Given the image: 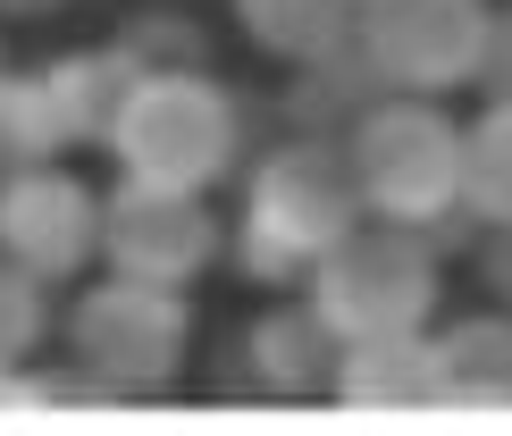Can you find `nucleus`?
Returning a JSON list of instances; mask_svg holds the SVG:
<instances>
[{
    "instance_id": "obj_2",
    "label": "nucleus",
    "mask_w": 512,
    "mask_h": 436,
    "mask_svg": "<svg viewBox=\"0 0 512 436\" xmlns=\"http://www.w3.org/2000/svg\"><path fill=\"white\" fill-rule=\"evenodd\" d=\"M194 344V311L185 286H152V277H101L76 294L68 311V369L84 386V403H143L168 395Z\"/></svg>"
},
{
    "instance_id": "obj_21",
    "label": "nucleus",
    "mask_w": 512,
    "mask_h": 436,
    "mask_svg": "<svg viewBox=\"0 0 512 436\" xmlns=\"http://www.w3.org/2000/svg\"><path fill=\"white\" fill-rule=\"evenodd\" d=\"M0 76H9V51H0Z\"/></svg>"
},
{
    "instance_id": "obj_18",
    "label": "nucleus",
    "mask_w": 512,
    "mask_h": 436,
    "mask_svg": "<svg viewBox=\"0 0 512 436\" xmlns=\"http://www.w3.org/2000/svg\"><path fill=\"white\" fill-rule=\"evenodd\" d=\"M471 260H479L487 302H504V311H512V227H487L479 244H471Z\"/></svg>"
},
{
    "instance_id": "obj_11",
    "label": "nucleus",
    "mask_w": 512,
    "mask_h": 436,
    "mask_svg": "<svg viewBox=\"0 0 512 436\" xmlns=\"http://www.w3.org/2000/svg\"><path fill=\"white\" fill-rule=\"evenodd\" d=\"M34 76H42V93H51V118H59V143H68V151H110L118 109H126V93L143 84V68L118 51V42L59 51L51 68H34Z\"/></svg>"
},
{
    "instance_id": "obj_15",
    "label": "nucleus",
    "mask_w": 512,
    "mask_h": 436,
    "mask_svg": "<svg viewBox=\"0 0 512 436\" xmlns=\"http://www.w3.org/2000/svg\"><path fill=\"white\" fill-rule=\"evenodd\" d=\"M59 118H51V93H42V76H0V177H17V168H42L59 160Z\"/></svg>"
},
{
    "instance_id": "obj_12",
    "label": "nucleus",
    "mask_w": 512,
    "mask_h": 436,
    "mask_svg": "<svg viewBox=\"0 0 512 436\" xmlns=\"http://www.w3.org/2000/svg\"><path fill=\"white\" fill-rule=\"evenodd\" d=\"M437 378H445V411H471V420L512 411V311L504 302L437 327Z\"/></svg>"
},
{
    "instance_id": "obj_13",
    "label": "nucleus",
    "mask_w": 512,
    "mask_h": 436,
    "mask_svg": "<svg viewBox=\"0 0 512 436\" xmlns=\"http://www.w3.org/2000/svg\"><path fill=\"white\" fill-rule=\"evenodd\" d=\"M236 26L261 42L269 59H286V68H311V59L353 51L361 9H353V0H236Z\"/></svg>"
},
{
    "instance_id": "obj_4",
    "label": "nucleus",
    "mask_w": 512,
    "mask_h": 436,
    "mask_svg": "<svg viewBox=\"0 0 512 436\" xmlns=\"http://www.w3.org/2000/svg\"><path fill=\"white\" fill-rule=\"evenodd\" d=\"M244 151V109L210 68H160L143 76L118 109V135H110V160L118 177H143V185H185V193H210L236 168Z\"/></svg>"
},
{
    "instance_id": "obj_5",
    "label": "nucleus",
    "mask_w": 512,
    "mask_h": 436,
    "mask_svg": "<svg viewBox=\"0 0 512 436\" xmlns=\"http://www.w3.org/2000/svg\"><path fill=\"white\" fill-rule=\"evenodd\" d=\"M303 294L345 344L420 336V327L437 319V302H445V269H437V244L420 227H395V218L370 227V218H361L345 244L303 277Z\"/></svg>"
},
{
    "instance_id": "obj_3",
    "label": "nucleus",
    "mask_w": 512,
    "mask_h": 436,
    "mask_svg": "<svg viewBox=\"0 0 512 436\" xmlns=\"http://www.w3.org/2000/svg\"><path fill=\"white\" fill-rule=\"evenodd\" d=\"M353 185L370 218H395V227H454L462 210V126L437 109V93H378L353 118L345 135Z\"/></svg>"
},
{
    "instance_id": "obj_9",
    "label": "nucleus",
    "mask_w": 512,
    "mask_h": 436,
    "mask_svg": "<svg viewBox=\"0 0 512 436\" xmlns=\"http://www.w3.org/2000/svg\"><path fill=\"white\" fill-rule=\"evenodd\" d=\"M328 403L361 411V420H412V411H445V378H437V336H370L345 344Z\"/></svg>"
},
{
    "instance_id": "obj_17",
    "label": "nucleus",
    "mask_w": 512,
    "mask_h": 436,
    "mask_svg": "<svg viewBox=\"0 0 512 436\" xmlns=\"http://www.w3.org/2000/svg\"><path fill=\"white\" fill-rule=\"evenodd\" d=\"M42 327H51L42 277L17 269V260H0V361H26L34 344H42Z\"/></svg>"
},
{
    "instance_id": "obj_19",
    "label": "nucleus",
    "mask_w": 512,
    "mask_h": 436,
    "mask_svg": "<svg viewBox=\"0 0 512 436\" xmlns=\"http://www.w3.org/2000/svg\"><path fill=\"white\" fill-rule=\"evenodd\" d=\"M479 84H487V101H512V9H496V26H487Z\"/></svg>"
},
{
    "instance_id": "obj_6",
    "label": "nucleus",
    "mask_w": 512,
    "mask_h": 436,
    "mask_svg": "<svg viewBox=\"0 0 512 436\" xmlns=\"http://www.w3.org/2000/svg\"><path fill=\"white\" fill-rule=\"evenodd\" d=\"M487 0H370L361 9V59L387 93H462L487 59Z\"/></svg>"
},
{
    "instance_id": "obj_20",
    "label": "nucleus",
    "mask_w": 512,
    "mask_h": 436,
    "mask_svg": "<svg viewBox=\"0 0 512 436\" xmlns=\"http://www.w3.org/2000/svg\"><path fill=\"white\" fill-rule=\"evenodd\" d=\"M59 0H0V17H51Z\"/></svg>"
},
{
    "instance_id": "obj_7",
    "label": "nucleus",
    "mask_w": 512,
    "mask_h": 436,
    "mask_svg": "<svg viewBox=\"0 0 512 436\" xmlns=\"http://www.w3.org/2000/svg\"><path fill=\"white\" fill-rule=\"evenodd\" d=\"M219 218H210V193L185 185H143L118 177V193H101V260L118 277H152V286H194V277L219 260Z\"/></svg>"
},
{
    "instance_id": "obj_22",
    "label": "nucleus",
    "mask_w": 512,
    "mask_h": 436,
    "mask_svg": "<svg viewBox=\"0 0 512 436\" xmlns=\"http://www.w3.org/2000/svg\"><path fill=\"white\" fill-rule=\"evenodd\" d=\"M353 9H370V0H353Z\"/></svg>"
},
{
    "instance_id": "obj_1",
    "label": "nucleus",
    "mask_w": 512,
    "mask_h": 436,
    "mask_svg": "<svg viewBox=\"0 0 512 436\" xmlns=\"http://www.w3.org/2000/svg\"><path fill=\"white\" fill-rule=\"evenodd\" d=\"M370 218L353 185V160L336 135H286L244 168V210H236V260L261 286H303L345 235Z\"/></svg>"
},
{
    "instance_id": "obj_10",
    "label": "nucleus",
    "mask_w": 512,
    "mask_h": 436,
    "mask_svg": "<svg viewBox=\"0 0 512 436\" xmlns=\"http://www.w3.org/2000/svg\"><path fill=\"white\" fill-rule=\"evenodd\" d=\"M336 361H345V336H336V327L311 311V294L261 311V319H252V336H244L252 386H261V395H277V403H311V395H328V386H336Z\"/></svg>"
},
{
    "instance_id": "obj_14",
    "label": "nucleus",
    "mask_w": 512,
    "mask_h": 436,
    "mask_svg": "<svg viewBox=\"0 0 512 436\" xmlns=\"http://www.w3.org/2000/svg\"><path fill=\"white\" fill-rule=\"evenodd\" d=\"M462 210L479 227H512V101H487L462 126Z\"/></svg>"
},
{
    "instance_id": "obj_8",
    "label": "nucleus",
    "mask_w": 512,
    "mask_h": 436,
    "mask_svg": "<svg viewBox=\"0 0 512 436\" xmlns=\"http://www.w3.org/2000/svg\"><path fill=\"white\" fill-rule=\"evenodd\" d=\"M0 260L34 269L42 286L84 277L101 260V193L51 160L0 177Z\"/></svg>"
},
{
    "instance_id": "obj_16",
    "label": "nucleus",
    "mask_w": 512,
    "mask_h": 436,
    "mask_svg": "<svg viewBox=\"0 0 512 436\" xmlns=\"http://www.w3.org/2000/svg\"><path fill=\"white\" fill-rule=\"evenodd\" d=\"M118 51L135 59L143 76H160V68H202V34H194V17H177V9L126 17V26H118Z\"/></svg>"
}]
</instances>
